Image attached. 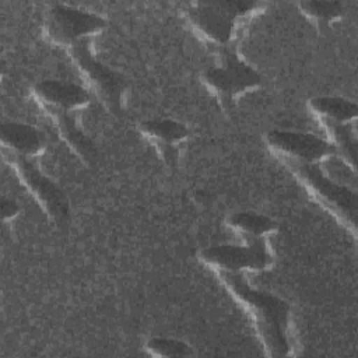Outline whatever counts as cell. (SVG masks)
Instances as JSON below:
<instances>
[{"label": "cell", "instance_id": "obj_2", "mask_svg": "<svg viewBox=\"0 0 358 358\" xmlns=\"http://www.w3.org/2000/svg\"><path fill=\"white\" fill-rule=\"evenodd\" d=\"M262 7V3L249 1H199L186 4L182 13L204 42L224 48L232 42L241 21Z\"/></svg>", "mask_w": 358, "mask_h": 358}, {"label": "cell", "instance_id": "obj_1", "mask_svg": "<svg viewBox=\"0 0 358 358\" xmlns=\"http://www.w3.org/2000/svg\"><path fill=\"white\" fill-rule=\"evenodd\" d=\"M218 275L253 320L266 354L270 357H288L291 354L288 340L289 305L273 294L250 287L242 273L218 271Z\"/></svg>", "mask_w": 358, "mask_h": 358}, {"label": "cell", "instance_id": "obj_9", "mask_svg": "<svg viewBox=\"0 0 358 358\" xmlns=\"http://www.w3.org/2000/svg\"><path fill=\"white\" fill-rule=\"evenodd\" d=\"M266 143L281 159L296 162L319 164L337 155L330 141L309 133L271 130L266 133Z\"/></svg>", "mask_w": 358, "mask_h": 358}, {"label": "cell", "instance_id": "obj_5", "mask_svg": "<svg viewBox=\"0 0 358 358\" xmlns=\"http://www.w3.org/2000/svg\"><path fill=\"white\" fill-rule=\"evenodd\" d=\"M92 39H83L69 48V55L78 74L103 106L113 115L123 110L127 83L123 76L98 62L91 48Z\"/></svg>", "mask_w": 358, "mask_h": 358}, {"label": "cell", "instance_id": "obj_11", "mask_svg": "<svg viewBox=\"0 0 358 358\" xmlns=\"http://www.w3.org/2000/svg\"><path fill=\"white\" fill-rule=\"evenodd\" d=\"M34 98L42 109L78 112L90 103V94L73 83L43 80L34 85Z\"/></svg>", "mask_w": 358, "mask_h": 358}, {"label": "cell", "instance_id": "obj_7", "mask_svg": "<svg viewBox=\"0 0 358 358\" xmlns=\"http://www.w3.org/2000/svg\"><path fill=\"white\" fill-rule=\"evenodd\" d=\"M105 27L106 21L101 15L63 4L52 6L43 20L46 39L67 49L83 39H92Z\"/></svg>", "mask_w": 358, "mask_h": 358}, {"label": "cell", "instance_id": "obj_10", "mask_svg": "<svg viewBox=\"0 0 358 358\" xmlns=\"http://www.w3.org/2000/svg\"><path fill=\"white\" fill-rule=\"evenodd\" d=\"M138 131L161 154L169 166H176L180 155V145L189 138V129L172 119H152L141 122Z\"/></svg>", "mask_w": 358, "mask_h": 358}, {"label": "cell", "instance_id": "obj_19", "mask_svg": "<svg viewBox=\"0 0 358 358\" xmlns=\"http://www.w3.org/2000/svg\"><path fill=\"white\" fill-rule=\"evenodd\" d=\"M18 213H20V206L13 199H7V197L1 199V218H3V221L13 220Z\"/></svg>", "mask_w": 358, "mask_h": 358}, {"label": "cell", "instance_id": "obj_3", "mask_svg": "<svg viewBox=\"0 0 358 358\" xmlns=\"http://www.w3.org/2000/svg\"><path fill=\"white\" fill-rule=\"evenodd\" d=\"M282 162L319 204L333 214L343 225L355 232L358 199L354 190L326 176L319 164H305L291 159H282Z\"/></svg>", "mask_w": 358, "mask_h": 358}, {"label": "cell", "instance_id": "obj_4", "mask_svg": "<svg viewBox=\"0 0 358 358\" xmlns=\"http://www.w3.org/2000/svg\"><path fill=\"white\" fill-rule=\"evenodd\" d=\"M201 80L225 110L246 91L262 84V76L242 60L235 49L227 46L218 48L215 64L204 70Z\"/></svg>", "mask_w": 358, "mask_h": 358}, {"label": "cell", "instance_id": "obj_16", "mask_svg": "<svg viewBox=\"0 0 358 358\" xmlns=\"http://www.w3.org/2000/svg\"><path fill=\"white\" fill-rule=\"evenodd\" d=\"M326 133L329 134L327 141L333 144L336 152L344 159L347 168L355 172V158H357V138L355 133L348 123H331V122H322Z\"/></svg>", "mask_w": 358, "mask_h": 358}, {"label": "cell", "instance_id": "obj_12", "mask_svg": "<svg viewBox=\"0 0 358 358\" xmlns=\"http://www.w3.org/2000/svg\"><path fill=\"white\" fill-rule=\"evenodd\" d=\"M43 112L53 122L59 137L66 143V145L85 165H92L96 159V148L94 143L80 129L77 123V112H64L48 108L43 109Z\"/></svg>", "mask_w": 358, "mask_h": 358}, {"label": "cell", "instance_id": "obj_6", "mask_svg": "<svg viewBox=\"0 0 358 358\" xmlns=\"http://www.w3.org/2000/svg\"><path fill=\"white\" fill-rule=\"evenodd\" d=\"M1 151L4 161L13 168L21 185L36 200L48 218L59 227L66 225L70 218V206L62 189L42 173L32 158L17 155L6 150Z\"/></svg>", "mask_w": 358, "mask_h": 358}, {"label": "cell", "instance_id": "obj_14", "mask_svg": "<svg viewBox=\"0 0 358 358\" xmlns=\"http://www.w3.org/2000/svg\"><path fill=\"white\" fill-rule=\"evenodd\" d=\"M309 110L320 122L331 123H350L357 119V103L340 96H316L308 102Z\"/></svg>", "mask_w": 358, "mask_h": 358}, {"label": "cell", "instance_id": "obj_13", "mask_svg": "<svg viewBox=\"0 0 358 358\" xmlns=\"http://www.w3.org/2000/svg\"><path fill=\"white\" fill-rule=\"evenodd\" d=\"M0 136L3 150L27 158L38 157L46 148V138L43 133L25 123L4 122L1 124Z\"/></svg>", "mask_w": 358, "mask_h": 358}, {"label": "cell", "instance_id": "obj_15", "mask_svg": "<svg viewBox=\"0 0 358 358\" xmlns=\"http://www.w3.org/2000/svg\"><path fill=\"white\" fill-rule=\"evenodd\" d=\"M227 225L234 232L245 236L248 241L264 239V236L278 231V224L274 220L252 211L231 214L227 218Z\"/></svg>", "mask_w": 358, "mask_h": 358}, {"label": "cell", "instance_id": "obj_17", "mask_svg": "<svg viewBox=\"0 0 358 358\" xmlns=\"http://www.w3.org/2000/svg\"><path fill=\"white\" fill-rule=\"evenodd\" d=\"M296 6L319 29L327 28L344 15V8L338 1H299Z\"/></svg>", "mask_w": 358, "mask_h": 358}, {"label": "cell", "instance_id": "obj_8", "mask_svg": "<svg viewBox=\"0 0 358 358\" xmlns=\"http://www.w3.org/2000/svg\"><path fill=\"white\" fill-rule=\"evenodd\" d=\"M199 257L203 263L217 271H262L273 266V255L264 239H250L248 241V245L243 246H210L203 249Z\"/></svg>", "mask_w": 358, "mask_h": 358}, {"label": "cell", "instance_id": "obj_18", "mask_svg": "<svg viewBox=\"0 0 358 358\" xmlns=\"http://www.w3.org/2000/svg\"><path fill=\"white\" fill-rule=\"evenodd\" d=\"M145 350L155 357H164V358H183L189 357L192 354L190 347L175 338H166V337H152L147 341Z\"/></svg>", "mask_w": 358, "mask_h": 358}]
</instances>
